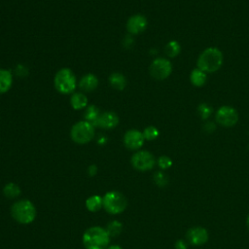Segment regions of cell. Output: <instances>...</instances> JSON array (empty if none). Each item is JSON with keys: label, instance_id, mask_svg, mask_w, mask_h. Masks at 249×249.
Instances as JSON below:
<instances>
[{"label": "cell", "instance_id": "cell-2", "mask_svg": "<svg viewBox=\"0 0 249 249\" xmlns=\"http://www.w3.org/2000/svg\"><path fill=\"white\" fill-rule=\"evenodd\" d=\"M223 64V54L217 48L210 47L202 51L199 54L196 65L205 73H213L221 68Z\"/></svg>", "mask_w": 249, "mask_h": 249}, {"label": "cell", "instance_id": "cell-6", "mask_svg": "<svg viewBox=\"0 0 249 249\" xmlns=\"http://www.w3.org/2000/svg\"><path fill=\"white\" fill-rule=\"evenodd\" d=\"M55 89L61 93H70L75 89L76 78L70 69H60L54 77Z\"/></svg>", "mask_w": 249, "mask_h": 249}, {"label": "cell", "instance_id": "cell-26", "mask_svg": "<svg viewBox=\"0 0 249 249\" xmlns=\"http://www.w3.org/2000/svg\"><path fill=\"white\" fill-rule=\"evenodd\" d=\"M144 138L147 140H154L159 136V130L155 126H148L143 131Z\"/></svg>", "mask_w": 249, "mask_h": 249}, {"label": "cell", "instance_id": "cell-24", "mask_svg": "<svg viewBox=\"0 0 249 249\" xmlns=\"http://www.w3.org/2000/svg\"><path fill=\"white\" fill-rule=\"evenodd\" d=\"M154 182L160 188H164L168 184V177L162 171H157L154 173Z\"/></svg>", "mask_w": 249, "mask_h": 249}, {"label": "cell", "instance_id": "cell-32", "mask_svg": "<svg viewBox=\"0 0 249 249\" xmlns=\"http://www.w3.org/2000/svg\"><path fill=\"white\" fill-rule=\"evenodd\" d=\"M246 225H247V227H248V229H249V215H248V217H247V221H246Z\"/></svg>", "mask_w": 249, "mask_h": 249}, {"label": "cell", "instance_id": "cell-12", "mask_svg": "<svg viewBox=\"0 0 249 249\" xmlns=\"http://www.w3.org/2000/svg\"><path fill=\"white\" fill-rule=\"evenodd\" d=\"M147 27V19L144 16L134 15L127 20L126 28L131 34H138L144 31Z\"/></svg>", "mask_w": 249, "mask_h": 249}, {"label": "cell", "instance_id": "cell-30", "mask_svg": "<svg viewBox=\"0 0 249 249\" xmlns=\"http://www.w3.org/2000/svg\"><path fill=\"white\" fill-rule=\"evenodd\" d=\"M96 172H97V167H96L94 164L90 165V166L88 168V173H89V176H94V175L96 174Z\"/></svg>", "mask_w": 249, "mask_h": 249}, {"label": "cell", "instance_id": "cell-1", "mask_svg": "<svg viewBox=\"0 0 249 249\" xmlns=\"http://www.w3.org/2000/svg\"><path fill=\"white\" fill-rule=\"evenodd\" d=\"M110 238L106 229L93 226L85 231L82 241L86 249H106L109 246Z\"/></svg>", "mask_w": 249, "mask_h": 249}, {"label": "cell", "instance_id": "cell-8", "mask_svg": "<svg viewBox=\"0 0 249 249\" xmlns=\"http://www.w3.org/2000/svg\"><path fill=\"white\" fill-rule=\"evenodd\" d=\"M172 71L171 62L163 57L156 58L150 65V74L156 80L166 79Z\"/></svg>", "mask_w": 249, "mask_h": 249}, {"label": "cell", "instance_id": "cell-10", "mask_svg": "<svg viewBox=\"0 0 249 249\" xmlns=\"http://www.w3.org/2000/svg\"><path fill=\"white\" fill-rule=\"evenodd\" d=\"M208 231L202 227H194L188 230L186 233L187 241L195 246H199L207 242L208 240Z\"/></svg>", "mask_w": 249, "mask_h": 249}, {"label": "cell", "instance_id": "cell-14", "mask_svg": "<svg viewBox=\"0 0 249 249\" xmlns=\"http://www.w3.org/2000/svg\"><path fill=\"white\" fill-rule=\"evenodd\" d=\"M98 85V80L93 74H87L84 76L79 84V87L85 91L93 90Z\"/></svg>", "mask_w": 249, "mask_h": 249}, {"label": "cell", "instance_id": "cell-29", "mask_svg": "<svg viewBox=\"0 0 249 249\" xmlns=\"http://www.w3.org/2000/svg\"><path fill=\"white\" fill-rule=\"evenodd\" d=\"M188 248V243L185 240H177L175 242V249H187Z\"/></svg>", "mask_w": 249, "mask_h": 249}, {"label": "cell", "instance_id": "cell-15", "mask_svg": "<svg viewBox=\"0 0 249 249\" xmlns=\"http://www.w3.org/2000/svg\"><path fill=\"white\" fill-rule=\"evenodd\" d=\"M12 80V74L10 71L0 69V93H4L10 89Z\"/></svg>", "mask_w": 249, "mask_h": 249}, {"label": "cell", "instance_id": "cell-25", "mask_svg": "<svg viewBox=\"0 0 249 249\" xmlns=\"http://www.w3.org/2000/svg\"><path fill=\"white\" fill-rule=\"evenodd\" d=\"M197 112L202 120H207L212 113V108L206 103H201L197 107Z\"/></svg>", "mask_w": 249, "mask_h": 249}, {"label": "cell", "instance_id": "cell-4", "mask_svg": "<svg viewBox=\"0 0 249 249\" xmlns=\"http://www.w3.org/2000/svg\"><path fill=\"white\" fill-rule=\"evenodd\" d=\"M103 208L110 214L117 215L124 211L127 206V200L125 196L117 191L107 192L102 196Z\"/></svg>", "mask_w": 249, "mask_h": 249}, {"label": "cell", "instance_id": "cell-7", "mask_svg": "<svg viewBox=\"0 0 249 249\" xmlns=\"http://www.w3.org/2000/svg\"><path fill=\"white\" fill-rule=\"evenodd\" d=\"M215 119L220 125L224 127H231L238 121V113L233 107L224 105L217 110Z\"/></svg>", "mask_w": 249, "mask_h": 249}, {"label": "cell", "instance_id": "cell-3", "mask_svg": "<svg viewBox=\"0 0 249 249\" xmlns=\"http://www.w3.org/2000/svg\"><path fill=\"white\" fill-rule=\"evenodd\" d=\"M11 216L19 224H30L36 218V207L28 199H19L11 206Z\"/></svg>", "mask_w": 249, "mask_h": 249}, {"label": "cell", "instance_id": "cell-11", "mask_svg": "<svg viewBox=\"0 0 249 249\" xmlns=\"http://www.w3.org/2000/svg\"><path fill=\"white\" fill-rule=\"evenodd\" d=\"M143 132H140L136 129H130L125 132L124 137V143L126 148L130 150H137L142 147L144 143Z\"/></svg>", "mask_w": 249, "mask_h": 249}, {"label": "cell", "instance_id": "cell-23", "mask_svg": "<svg viewBox=\"0 0 249 249\" xmlns=\"http://www.w3.org/2000/svg\"><path fill=\"white\" fill-rule=\"evenodd\" d=\"M99 117V114H98V109L94 106V105H91L89 106L87 111H86V114H85V118L87 120V122L90 123L93 126L97 121Z\"/></svg>", "mask_w": 249, "mask_h": 249}, {"label": "cell", "instance_id": "cell-22", "mask_svg": "<svg viewBox=\"0 0 249 249\" xmlns=\"http://www.w3.org/2000/svg\"><path fill=\"white\" fill-rule=\"evenodd\" d=\"M122 229H123V225L121 222L117 221V220H114V221H111L107 227H106V231L109 234L110 237H115V236H118L121 231H122Z\"/></svg>", "mask_w": 249, "mask_h": 249}, {"label": "cell", "instance_id": "cell-20", "mask_svg": "<svg viewBox=\"0 0 249 249\" xmlns=\"http://www.w3.org/2000/svg\"><path fill=\"white\" fill-rule=\"evenodd\" d=\"M3 193H4L5 196H7L9 198H15L19 196L20 189H19L18 185L15 184V183H8L4 186Z\"/></svg>", "mask_w": 249, "mask_h": 249}, {"label": "cell", "instance_id": "cell-5", "mask_svg": "<svg viewBox=\"0 0 249 249\" xmlns=\"http://www.w3.org/2000/svg\"><path fill=\"white\" fill-rule=\"evenodd\" d=\"M70 134L74 142L78 144H86L93 138L94 128L90 123L81 121L72 126Z\"/></svg>", "mask_w": 249, "mask_h": 249}, {"label": "cell", "instance_id": "cell-28", "mask_svg": "<svg viewBox=\"0 0 249 249\" xmlns=\"http://www.w3.org/2000/svg\"><path fill=\"white\" fill-rule=\"evenodd\" d=\"M216 128L215 124L212 123V122H206L204 124H203V130L210 133L212 131H214Z\"/></svg>", "mask_w": 249, "mask_h": 249}, {"label": "cell", "instance_id": "cell-9", "mask_svg": "<svg viewBox=\"0 0 249 249\" xmlns=\"http://www.w3.org/2000/svg\"><path fill=\"white\" fill-rule=\"evenodd\" d=\"M131 164L139 171H147L155 166L156 160L150 152L138 151L131 157Z\"/></svg>", "mask_w": 249, "mask_h": 249}, {"label": "cell", "instance_id": "cell-16", "mask_svg": "<svg viewBox=\"0 0 249 249\" xmlns=\"http://www.w3.org/2000/svg\"><path fill=\"white\" fill-rule=\"evenodd\" d=\"M86 207L90 212L99 211L101 208H103L102 197L97 196V195H94V196H91L88 197L87 200H86Z\"/></svg>", "mask_w": 249, "mask_h": 249}, {"label": "cell", "instance_id": "cell-19", "mask_svg": "<svg viewBox=\"0 0 249 249\" xmlns=\"http://www.w3.org/2000/svg\"><path fill=\"white\" fill-rule=\"evenodd\" d=\"M110 84L113 88H115L116 89L122 90L124 89V88L125 87V78L121 74V73H113L111 74L110 78H109Z\"/></svg>", "mask_w": 249, "mask_h": 249}, {"label": "cell", "instance_id": "cell-27", "mask_svg": "<svg viewBox=\"0 0 249 249\" xmlns=\"http://www.w3.org/2000/svg\"><path fill=\"white\" fill-rule=\"evenodd\" d=\"M158 164L161 169H167L172 165V160L167 156H160L158 159Z\"/></svg>", "mask_w": 249, "mask_h": 249}, {"label": "cell", "instance_id": "cell-31", "mask_svg": "<svg viewBox=\"0 0 249 249\" xmlns=\"http://www.w3.org/2000/svg\"><path fill=\"white\" fill-rule=\"evenodd\" d=\"M106 249H123V248L121 246H119V245H110Z\"/></svg>", "mask_w": 249, "mask_h": 249}, {"label": "cell", "instance_id": "cell-17", "mask_svg": "<svg viewBox=\"0 0 249 249\" xmlns=\"http://www.w3.org/2000/svg\"><path fill=\"white\" fill-rule=\"evenodd\" d=\"M206 79H207L206 73L198 68H196L191 72L190 80H191V83L196 87L203 86L206 82Z\"/></svg>", "mask_w": 249, "mask_h": 249}, {"label": "cell", "instance_id": "cell-13", "mask_svg": "<svg viewBox=\"0 0 249 249\" xmlns=\"http://www.w3.org/2000/svg\"><path fill=\"white\" fill-rule=\"evenodd\" d=\"M119 123V118L114 112H105L99 115L94 125H97L102 128H113Z\"/></svg>", "mask_w": 249, "mask_h": 249}, {"label": "cell", "instance_id": "cell-21", "mask_svg": "<svg viewBox=\"0 0 249 249\" xmlns=\"http://www.w3.org/2000/svg\"><path fill=\"white\" fill-rule=\"evenodd\" d=\"M181 47L177 41H170L166 44L164 52L168 57H175L180 53Z\"/></svg>", "mask_w": 249, "mask_h": 249}, {"label": "cell", "instance_id": "cell-18", "mask_svg": "<svg viewBox=\"0 0 249 249\" xmlns=\"http://www.w3.org/2000/svg\"><path fill=\"white\" fill-rule=\"evenodd\" d=\"M71 105L74 109L79 110L82 109L84 107H86V105L88 104V98L85 94L81 93V92H76L71 96Z\"/></svg>", "mask_w": 249, "mask_h": 249}]
</instances>
